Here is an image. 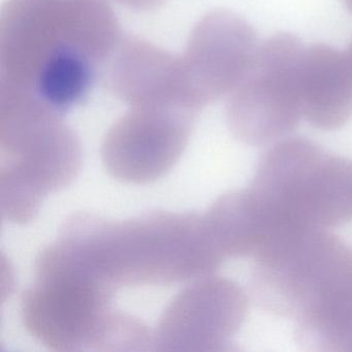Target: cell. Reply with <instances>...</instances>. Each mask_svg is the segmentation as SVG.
I'll list each match as a JSON object with an SVG mask.
<instances>
[{"label":"cell","instance_id":"2","mask_svg":"<svg viewBox=\"0 0 352 352\" xmlns=\"http://www.w3.org/2000/svg\"><path fill=\"white\" fill-rule=\"evenodd\" d=\"M248 189L274 232L329 230L352 221V160L306 138L267 150Z\"/></svg>","mask_w":352,"mask_h":352},{"label":"cell","instance_id":"13","mask_svg":"<svg viewBox=\"0 0 352 352\" xmlns=\"http://www.w3.org/2000/svg\"><path fill=\"white\" fill-rule=\"evenodd\" d=\"M119 3L140 11H149L160 8L166 0H117Z\"/></svg>","mask_w":352,"mask_h":352},{"label":"cell","instance_id":"6","mask_svg":"<svg viewBox=\"0 0 352 352\" xmlns=\"http://www.w3.org/2000/svg\"><path fill=\"white\" fill-rule=\"evenodd\" d=\"M195 116L192 111L175 107H131L104 140L107 168L131 182L158 178L184 151Z\"/></svg>","mask_w":352,"mask_h":352},{"label":"cell","instance_id":"10","mask_svg":"<svg viewBox=\"0 0 352 352\" xmlns=\"http://www.w3.org/2000/svg\"><path fill=\"white\" fill-rule=\"evenodd\" d=\"M302 118L313 127L331 131L352 117V65L347 53L327 45L304 48L296 73Z\"/></svg>","mask_w":352,"mask_h":352},{"label":"cell","instance_id":"8","mask_svg":"<svg viewBox=\"0 0 352 352\" xmlns=\"http://www.w3.org/2000/svg\"><path fill=\"white\" fill-rule=\"evenodd\" d=\"M294 319L302 349L352 352V247L343 240L315 270Z\"/></svg>","mask_w":352,"mask_h":352},{"label":"cell","instance_id":"14","mask_svg":"<svg viewBox=\"0 0 352 352\" xmlns=\"http://www.w3.org/2000/svg\"><path fill=\"white\" fill-rule=\"evenodd\" d=\"M346 8L349 10L350 13L352 14V0H344Z\"/></svg>","mask_w":352,"mask_h":352},{"label":"cell","instance_id":"11","mask_svg":"<svg viewBox=\"0 0 352 352\" xmlns=\"http://www.w3.org/2000/svg\"><path fill=\"white\" fill-rule=\"evenodd\" d=\"M206 219L224 258H253L267 236L263 216L249 189L222 195L206 214Z\"/></svg>","mask_w":352,"mask_h":352},{"label":"cell","instance_id":"12","mask_svg":"<svg viewBox=\"0 0 352 352\" xmlns=\"http://www.w3.org/2000/svg\"><path fill=\"white\" fill-rule=\"evenodd\" d=\"M98 63L82 49L63 45L43 63L28 90L53 110L65 112L89 94Z\"/></svg>","mask_w":352,"mask_h":352},{"label":"cell","instance_id":"3","mask_svg":"<svg viewBox=\"0 0 352 352\" xmlns=\"http://www.w3.org/2000/svg\"><path fill=\"white\" fill-rule=\"evenodd\" d=\"M67 44L98 63L102 23L94 0H8L0 17V82L30 89L43 63Z\"/></svg>","mask_w":352,"mask_h":352},{"label":"cell","instance_id":"9","mask_svg":"<svg viewBox=\"0 0 352 352\" xmlns=\"http://www.w3.org/2000/svg\"><path fill=\"white\" fill-rule=\"evenodd\" d=\"M110 85L131 107L162 106L199 112L187 87L180 57L135 38L113 54Z\"/></svg>","mask_w":352,"mask_h":352},{"label":"cell","instance_id":"1","mask_svg":"<svg viewBox=\"0 0 352 352\" xmlns=\"http://www.w3.org/2000/svg\"><path fill=\"white\" fill-rule=\"evenodd\" d=\"M74 242L88 275L109 294L129 285H172L207 277L218 256L203 215L153 213L112 222L79 214Z\"/></svg>","mask_w":352,"mask_h":352},{"label":"cell","instance_id":"5","mask_svg":"<svg viewBox=\"0 0 352 352\" xmlns=\"http://www.w3.org/2000/svg\"><path fill=\"white\" fill-rule=\"evenodd\" d=\"M0 137L3 149L10 158H21L19 164L9 168L10 174L25 180L23 187H34V179L42 186L41 179L48 188H58L51 177L61 186L67 184L59 178L58 158L77 160L79 144L73 131L59 117V113L47 106L32 91L0 82ZM9 174V175H10ZM43 190L45 191L44 187Z\"/></svg>","mask_w":352,"mask_h":352},{"label":"cell","instance_id":"4","mask_svg":"<svg viewBox=\"0 0 352 352\" xmlns=\"http://www.w3.org/2000/svg\"><path fill=\"white\" fill-rule=\"evenodd\" d=\"M304 47L278 34L258 45L252 65L228 96L226 115L236 139L265 146L287 137L302 118L296 73Z\"/></svg>","mask_w":352,"mask_h":352},{"label":"cell","instance_id":"7","mask_svg":"<svg viewBox=\"0 0 352 352\" xmlns=\"http://www.w3.org/2000/svg\"><path fill=\"white\" fill-rule=\"evenodd\" d=\"M257 47L254 30L232 12H212L195 25L180 60L199 110L238 86L252 65Z\"/></svg>","mask_w":352,"mask_h":352},{"label":"cell","instance_id":"15","mask_svg":"<svg viewBox=\"0 0 352 352\" xmlns=\"http://www.w3.org/2000/svg\"><path fill=\"white\" fill-rule=\"evenodd\" d=\"M347 55L348 58H349L350 63H351L352 65V43L351 45H350L349 49H348Z\"/></svg>","mask_w":352,"mask_h":352}]
</instances>
